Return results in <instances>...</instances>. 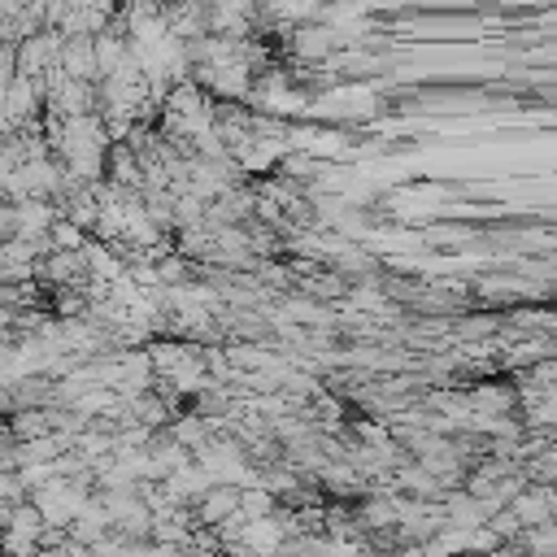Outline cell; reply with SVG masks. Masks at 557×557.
I'll return each mask as SVG.
<instances>
[{"label":"cell","mask_w":557,"mask_h":557,"mask_svg":"<svg viewBox=\"0 0 557 557\" xmlns=\"http://www.w3.org/2000/svg\"><path fill=\"white\" fill-rule=\"evenodd\" d=\"M257 109H265V113H300L305 104H309V96L300 91V87H292V78L283 74V70H261L257 74V83H252V96H248Z\"/></svg>","instance_id":"1"},{"label":"cell","mask_w":557,"mask_h":557,"mask_svg":"<svg viewBox=\"0 0 557 557\" xmlns=\"http://www.w3.org/2000/svg\"><path fill=\"white\" fill-rule=\"evenodd\" d=\"M505 509L513 513V522H518L522 531H535V527H544V522H557L553 487H540V483H527V487H522Z\"/></svg>","instance_id":"2"},{"label":"cell","mask_w":557,"mask_h":557,"mask_svg":"<svg viewBox=\"0 0 557 557\" xmlns=\"http://www.w3.org/2000/svg\"><path fill=\"white\" fill-rule=\"evenodd\" d=\"M39 278L61 287V292H87V257L78 252H48L39 265Z\"/></svg>","instance_id":"3"},{"label":"cell","mask_w":557,"mask_h":557,"mask_svg":"<svg viewBox=\"0 0 557 557\" xmlns=\"http://www.w3.org/2000/svg\"><path fill=\"white\" fill-rule=\"evenodd\" d=\"M205 22H209V35H218V39H252L257 9L252 4H209Z\"/></svg>","instance_id":"4"},{"label":"cell","mask_w":557,"mask_h":557,"mask_svg":"<svg viewBox=\"0 0 557 557\" xmlns=\"http://www.w3.org/2000/svg\"><path fill=\"white\" fill-rule=\"evenodd\" d=\"M318 113H331V117H370L374 113V91H366V87H339V91H326L318 104H313Z\"/></svg>","instance_id":"5"},{"label":"cell","mask_w":557,"mask_h":557,"mask_svg":"<svg viewBox=\"0 0 557 557\" xmlns=\"http://www.w3.org/2000/svg\"><path fill=\"white\" fill-rule=\"evenodd\" d=\"M235 509H239V492H235V487H213V492L191 509V518H196L200 531H218L226 518H235Z\"/></svg>","instance_id":"6"},{"label":"cell","mask_w":557,"mask_h":557,"mask_svg":"<svg viewBox=\"0 0 557 557\" xmlns=\"http://www.w3.org/2000/svg\"><path fill=\"white\" fill-rule=\"evenodd\" d=\"M335 44H339V30L335 26H296L292 30V52L300 61H322Z\"/></svg>","instance_id":"7"}]
</instances>
